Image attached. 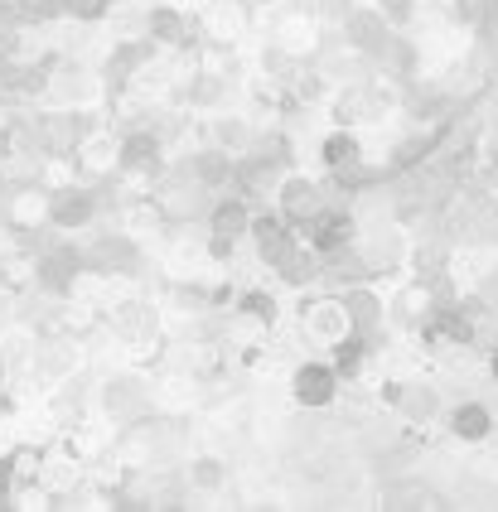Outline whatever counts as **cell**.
Masks as SVG:
<instances>
[{
	"label": "cell",
	"instance_id": "cell-1",
	"mask_svg": "<svg viewBox=\"0 0 498 512\" xmlns=\"http://www.w3.org/2000/svg\"><path fill=\"white\" fill-rule=\"evenodd\" d=\"M334 387H339L334 368H320V363H310V368L295 372V397L305 401V406H329V401H334Z\"/></svg>",
	"mask_w": 498,
	"mask_h": 512
},
{
	"label": "cell",
	"instance_id": "cell-2",
	"mask_svg": "<svg viewBox=\"0 0 498 512\" xmlns=\"http://www.w3.org/2000/svg\"><path fill=\"white\" fill-rule=\"evenodd\" d=\"M257 247H262L266 261H276V266H281V261L295 252V237L281 228V223H266L262 218V223H257Z\"/></svg>",
	"mask_w": 498,
	"mask_h": 512
},
{
	"label": "cell",
	"instance_id": "cell-3",
	"mask_svg": "<svg viewBox=\"0 0 498 512\" xmlns=\"http://www.w3.org/2000/svg\"><path fill=\"white\" fill-rule=\"evenodd\" d=\"M450 421H455V435H460V440H484V435H489V426H494L489 406H479V401L460 406V411H455Z\"/></svg>",
	"mask_w": 498,
	"mask_h": 512
},
{
	"label": "cell",
	"instance_id": "cell-4",
	"mask_svg": "<svg viewBox=\"0 0 498 512\" xmlns=\"http://www.w3.org/2000/svg\"><path fill=\"white\" fill-rule=\"evenodd\" d=\"M324 165H329V170H358V145H353V136H334V141L324 145Z\"/></svg>",
	"mask_w": 498,
	"mask_h": 512
},
{
	"label": "cell",
	"instance_id": "cell-5",
	"mask_svg": "<svg viewBox=\"0 0 498 512\" xmlns=\"http://www.w3.org/2000/svg\"><path fill=\"white\" fill-rule=\"evenodd\" d=\"M315 208H320V199H315V184L291 179V184H286V213L300 223V213H315Z\"/></svg>",
	"mask_w": 498,
	"mask_h": 512
},
{
	"label": "cell",
	"instance_id": "cell-6",
	"mask_svg": "<svg viewBox=\"0 0 498 512\" xmlns=\"http://www.w3.org/2000/svg\"><path fill=\"white\" fill-rule=\"evenodd\" d=\"M349 232H353V223L349 218H339V213H334V218H320L315 247H320V252H334V247H344V242H349Z\"/></svg>",
	"mask_w": 498,
	"mask_h": 512
},
{
	"label": "cell",
	"instance_id": "cell-7",
	"mask_svg": "<svg viewBox=\"0 0 498 512\" xmlns=\"http://www.w3.org/2000/svg\"><path fill=\"white\" fill-rule=\"evenodd\" d=\"M126 165H136V170H146V165H155V141H146V136L126 141Z\"/></svg>",
	"mask_w": 498,
	"mask_h": 512
},
{
	"label": "cell",
	"instance_id": "cell-8",
	"mask_svg": "<svg viewBox=\"0 0 498 512\" xmlns=\"http://www.w3.org/2000/svg\"><path fill=\"white\" fill-rule=\"evenodd\" d=\"M242 310H247V319H257V324H271L276 319V300L271 295H247Z\"/></svg>",
	"mask_w": 498,
	"mask_h": 512
},
{
	"label": "cell",
	"instance_id": "cell-9",
	"mask_svg": "<svg viewBox=\"0 0 498 512\" xmlns=\"http://www.w3.org/2000/svg\"><path fill=\"white\" fill-rule=\"evenodd\" d=\"M88 213H92L88 199H63V203H59V223H83Z\"/></svg>",
	"mask_w": 498,
	"mask_h": 512
},
{
	"label": "cell",
	"instance_id": "cell-10",
	"mask_svg": "<svg viewBox=\"0 0 498 512\" xmlns=\"http://www.w3.org/2000/svg\"><path fill=\"white\" fill-rule=\"evenodd\" d=\"M107 0H68V10H78V15H97Z\"/></svg>",
	"mask_w": 498,
	"mask_h": 512
},
{
	"label": "cell",
	"instance_id": "cell-11",
	"mask_svg": "<svg viewBox=\"0 0 498 512\" xmlns=\"http://www.w3.org/2000/svg\"><path fill=\"white\" fill-rule=\"evenodd\" d=\"M494 372H498V358H494Z\"/></svg>",
	"mask_w": 498,
	"mask_h": 512
}]
</instances>
